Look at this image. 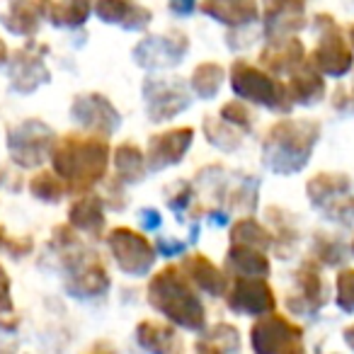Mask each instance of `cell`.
Listing matches in <instances>:
<instances>
[{"label":"cell","mask_w":354,"mask_h":354,"mask_svg":"<svg viewBox=\"0 0 354 354\" xmlns=\"http://www.w3.org/2000/svg\"><path fill=\"white\" fill-rule=\"evenodd\" d=\"M54 172L68 187V192H90L97 183H102L109 165L107 136H78L68 133L51 148Z\"/></svg>","instance_id":"cell-1"},{"label":"cell","mask_w":354,"mask_h":354,"mask_svg":"<svg viewBox=\"0 0 354 354\" xmlns=\"http://www.w3.org/2000/svg\"><path fill=\"white\" fill-rule=\"evenodd\" d=\"M146 296L158 313L180 328L202 333L207 325V308L202 304L199 289L187 279L183 267L165 265L160 272H156L148 281Z\"/></svg>","instance_id":"cell-2"},{"label":"cell","mask_w":354,"mask_h":354,"mask_svg":"<svg viewBox=\"0 0 354 354\" xmlns=\"http://www.w3.org/2000/svg\"><path fill=\"white\" fill-rule=\"evenodd\" d=\"M320 127L313 119H279L262 141L265 165L277 175H294L304 170L318 143Z\"/></svg>","instance_id":"cell-3"},{"label":"cell","mask_w":354,"mask_h":354,"mask_svg":"<svg viewBox=\"0 0 354 354\" xmlns=\"http://www.w3.org/2000/svg\"><path fill=\"white\" fill-rule=\"evenodd\" d=\"M231 88L243 102L262 104V107L281 114L294 109L286 83H281L279 75H272L262 66L257 68L248 61H236L231 66Z\"/></svg>","instance_id":"cell-4"},{"label":"cell","mask_w":354,"mask_h":354,"mask_svg":"<svg viewBox=\"0 0 354 354\" xmlns=\"http://www.w3.org/2000/svg\"><path fill=\"white\" fill-rule=\"evenodd\" d=\"M250 344L260 354H284V352H304V330L301 325L291 323L286 315L270 310L257 315L250 328Z\"/></svg>","instance_id":"cell-5"},{"label":"cell","mask_w":354,"mask_h":354,"mask_svg":"<svg viewBox=\"0 0 354 354\" xmlns=\"http://www.w3.org/2000/svg\"><path fill=\"white\" fill-rule=\"evenodd\" d=\"M315 25L320 30V37L313 54H310V64L323 75L342 78L354 66L352 46L344 41L342 32H339V27L335 25V20L330 15H318L315 17Z\"/></svg>","instance_id":"cell-6"},{"label":"cell","mask_w":354,"mask_h":354,"mask_svg":"<svg viewBox=\"0 0 354 354\" xmlns=\"http://www.w3.org/2000/svg\"><path fill=\"white\" fill-rule=\"evenodd\" d=\"M56 133L39 119H25L8 133V151L15 165L37 167L51 156Z\"/></svg>","instance_id":"cell-7"},{"label":"cell","mask_w":354,"mask_h":354,"mask_svg":"<svg viewBox=\"0 0 354 354\" xmlns=\"http://www.w3.org/2000/svg\"><path fill=\"white\" fill-rule=\"evenodd\" d=\"M107 245L117 267L129 277H143L156 265V248L143 233L119 226L107 233Z\"/></svg>","instance_id":"cell-8"},{"label":"cell","mask_w":354,"mask_h":354,"mask_svg":"<svg viewBox=\"0 0 354 354\" xmlns=\"http://www.w3.org/2000/svg\"><path fill=\"white\" fill-rule=\"evenodd\" d=\"M226 306L238 315H265L277 308V296L267 277H233L223 294Z\"/></svg>","instance_id":"cell-9"},{"label":"cell","mask_w":354,"mask_h":354,"mask_svg":"<svg viewBox=\"0 0 354 354\" xmlns=\"http://www.w3.org/2000/svg\"><path fill=\"white\" fill-rule=\"evenodd\" d=\"M64 260L68 265V281H66L68 294H73L75 299H95V296L107 294L109 274L102 262L97 260V255L78 248Z\"/></svg>","instance_id":"cell-10"},{"label":"cell","mask_w":354,"mask_h":354,"mask_svg":"<svg viewBox=\"0 0 354 354\" xmlns=\"http://www.w3.org/2000/svg\"><path fill=\"white\" fill-rule=\"evenodd\" d=\"M141 93L146 100V114L156 124L167 122L189 107V93L180 78H146Z\"/></svg>","instance_id":"cell-11"},{"label":"cell","mask_w":354,"mask_h":354,"mask_svg":"<svg viewBox=\"0 0 354 354\" xmlns=\"http://www.w3.org/2000/svg\"><path fill=\"white\" fill-rule=\"evenodd\" d=\"M328 301V289L320 277L318 262L306 260L294 274V289L286 296V308L294 315H313Z\"/></svg>","instance_id":"cell-12"},{"label":"cell","mask_w":354,"mask_h":354,"mask_svg":"<svg viewBox=\"0 0 354 354\" xmlns=\"http://www.w3.org/2000/svg\"><path fill=\"white\" fill-rule=\"evenodd\" d=\"M192 138H194L192 127H175L151 136L146 146L148 170L160 172L170 165H177L185 158V153L189 151V146H192Z\"/></svg>","instance_id":"cell-13"},{"label":"cell","mask_w":354,"mask_h":354,"mask_svg":"<svg viewBox=\"0 0 354 354\" xmlns=\"http://www.w3.org/2000/svg\"><path fill=\"white\" fill-rule=\"evenodd\" d=\"M185 54H187V37L177 30L146 37L133 49V59L146 68H170V66H177V61Z\"/></svg>","instance_id":"cell-14"},{"label":"cell","mask_w":354,"mask_h":354,"mask_svg":"<svg viewBox=\"0 0 354 354\" xmlns=\"http://www.w3.org/2000/svg\"><path fill=\"white\" fill-rule=\"evenodd\" d=\"M71 117L83 129H88V131H93V133H100V136H109V133H114L119 127V112L114 109V104L100 93L78 95V97L73 100V107H71Z\"/></svg>","instance_id":"cell-15"},{"label":"cell","mask_w":354,"mask_h":354,"mask_svg":"<svg viewBox=\"0 0 354 354\" xmlns=\"http://www.w3.org/2000/svg\"><path fill=\"white\" fill-rule=\"evenodd\" d=\"M44 54L46 46H37L35 41L22 46L15 54V59L10 64V80L17 93H35L39 85L49 83L51 75L44 64Z\"/></svg>","instance_id":"cell-16"},{"label":"cell","mask_w":354,"mask_h":354,"mask_svg":"<svg viewBox=\"0 0 354 354\" xmlns=\"http://www.w3.org/2000/svg\"><path fill=\"white\" fill-rule=\"evenodd\" d=\"M304 61H306V49L301 44V39H296V37H284V35L274 37L260 51V66L265 71H270L272 75L294 73Z\"/></svg>","instance_id":"cell-17"},{"label":"cell","mask_w":354,"mask_h":354,"mask_svg":"<svg viewBox=\"0 0 354 354\" xmlns=\"http://www.w3.org/2000/svg\"><path fill=\"white\" fill-rule=\"evenodd\" d=\"M183 272L199 291L209 296H223L228 289V277L218 265H214L204 252H189L183 257Z\"/></svg>","instance_id":"cell-18"},{"label":"cell","mask_w":354,"mask_h":354,"mask_svg":"<svg viewBox=\"0 0 354 354\" xmlns=\"http://www.w3.org/2000/svg\"><path fill=\"white\" fill-rule=\"evenodd\" d=\"M93 10L102 22L119 25L124 30H143L153 20V12L133 0H95Z\"/></svg>","instance_id":"cell-19"},{"label":"cell","mask_w":354,"mask_h":354,"mask_svg":"<svg viewBox=\"0 0 354 354\" xmlns=\"http://www.w3.org/2000/svg\"><path fill=\"white\" fill-rule=\"evenodd\" d=\"M306 0H262V20L270 37L289 35L304 27Z\"/></svg>","instance_id":"cell-20"},{"label":"cell","mask_w":354,"mask_h":354,"mask_svg":"<svg viewBox=\"0 0 354 354\" xmlns=\"http://www.w3.org/2000/svg\"><path fill=\"white\" fill-rule=\"evenodd\" d=\"M202 12L226 27H248L260 20L257 0H202Z\"/></svg>","instance_id":"cell-21"},{"label":"cell","mask_w":354,"mask_h":354,"mask_svg":"<svg viewBox=\"0 0 354 354\" xmlns=\"http://www.w3.org/2000/svg\"><path fill=\"white\" fill-rule=\"evenodd\" d=\"M51 0H17L8 8L3 15H0V22L6 25L8 32L20 37H32L37 30H39V22L46 17L49 12Z\"/></svg>","instance_id":"cell-22"},{"label":"cell","mask_w":354,"mask_h":354,"mask_svg":"<svg viewBox=\"0 0 354 354\" xmlns=\"http://www.w3.org/2000/svg\"><path fill=\"white\" fill-rule=\"evenodd\" d=\"M286 90H289V97L294 104H301V107H310V104L320 102L325 95V80L323 73L315 68L310 61H304L294 73H289V83H286Z\"/></svg>","instance_id":"cell-23"},{"label":"cell","mask_w":354,"mask_h":354,"mask_svg":"<svg viewBox=\"0 0 354 354\" xmlns=\"http://www.w3.org/2000/svg\"><path fill=\"white\" fill-rule=\"evenodd\" d=\"M104 199L97 194L83 192L68 209V223L80 233L100 238L104 231Z\"/></svg>","instance_id":"cell-24"},{"label":"cell","mask_w":354,"mask_h":354,"mask_svg":"<svg viewBox=\"0 0 354 354\" xmlns=\"http://www.w3.org/2000/svg\"><path fill=\"white\" fill-rule=\"evenodd\" d=\"M226 267L233 277H270V260L265 250L243 243H231L226 252Z\"/></svg>","instance_id":"cell-25"},{"label":"cell","mask_w":354,"mask_h":354,"mask_svg":"<svg viewBox=\"0 0 354 354\" xmlns=\"http://www.w3.org/2000/svg\"><path fill=\"white\" fill-rule=\"evenodd\" d=\"M349 187H352V183L342 172H320V175L308 180L306 192H308V199L315 209H325L328 204L347 197Z\"/></svg>","instance_id":"cell-26"},{"label":"cell","mask_w":354,"mask_h":354,"mask_svg":"<svg viewBox=\"0 0 354 354\" xmlns=\"http://www.w3.org/2000/svg\"><path fill=\"white\" fill-rule=\"evenodd\" d=\"M136 339L148 352H175L183 347L177 330L160 320H143L136 325Z\"/></svg>","instance_id":"cell-27"},{"label":"cell","mask_w":354,"mask_h":354,"mask_svg":"<svg viewBox=\"0 0 354 354\" xmlns=\"http://www.w3.org/2000/svg\"><path fill=\"white\" fill-rule=\"evenodd\" d=\"M114 170H117V177L122 183L129 185L141 183L148 172L143 148H138L136 143H129V141L117 146V151H114Z\"/></svg>","instance_id":"cell-28"},{"label":"cell","mask_w":354,"mask_h":354,"mask_svg":"<svg viewBox=\"0 0 354 354\" xmlns=\"http://www.w3.org/2000/svg\"><path fill=\"white\" fill-rule=\"evenodd\" d=\"M90 12H93V0H51L49 6V17L56 27H80L88 22Z\"/></svg>","instance_id":"cell-29"},{"label":"cell","mask_w":354,"mask_h":354,"mask_svg":"<svg viewBox=\"0 0 354 354\" xmlns=\"http://www.w3.org/2000/svg\"><path fill=\"white\" fill-rule=\"evenodd\" d=\"M231 243H243V245L260 248V250L267 252L272 245H274V236H272V231H267L255 216H243L233 223Z\"/></svg>","instance_id":"cell-30"},{"label":"cell","mask_w":354,"mask_h":354,"mask_svg":"<svg viewBox=\"0 0 354 354\" xmlns=\"http://www.w3.org/2000/svg\"><path fill=\"white\" fill-rule=\"evenodd\" d=\"M194 347L199 352H238L241 349V333L228 323H216L197 339Z\"/></svg>","instance_id":"cell-31"},{"label":"cell","mask_w":354,"mask_h":354,"mask_svg":"<svg viewBox=\"0 0 354 354\" xmlns=\"http://www.w3.org/2000/svg\"><path fill=\"white\" fill-rule=\"evenodd\" d=\"M223 75H226L223 73V68L218 64H214V61H204V64H199L192 73L194 95H199L202 100L216 97L218 90H221V85H223Z\"/></svg>","instance_id":"cell-32"},{"label":"cell","mask_w":354,"mask_h":354,"mask_svg":"<svg viewBox=\"0 0 354 354\" xmlns=\"http://www.w3.org/2000/svg\"><path fill=\"white\" fill-rule=\"evenodd\" d=\"M30 192H32V197L39 199V202L59 204L61 199L68 194V187H66V183L56 172L44 170V172H37L30 180Z\"/></svg>","instance_id":"cell-33"},{"label":"cell","mask_w":354,"mask_h":354,"mask_svg":"<svg viewBox=\"0 0 354 354\" xmlns=\"http://www.w3.org/2000/svg\"><path fill=\"white\" fill-rule=\"evenodd\" d=\"M204 136L209 138L212 146L221 148V151H236L241 146V131L228 122H223L221 117L204 119Z\"/></svg>","instance_id":"cell-34"},{"label":"cell","mask_w":354,"mask_h":354,"mask_svg":"<svg viewBox=\"0 0 354 354\" xmlns=\"http://www.w3.org/2000/svg\"><path fill=\"white\" fill-rule=\"evenodd\" d=\"M218 117L231 124V127H236L238 131H243V133L252 131V112L248 109V102H243V100H231V102H226L221 107V112H218Z\"/></svg>","instance_id":"cell-35"},{"label":"cell","mask_w":354,"mask_h":354,"mask_svg":"<svg viewBox=\"0 0 354 354\" xmlns=\"http://www.w3.org/2000/svg\"><path fill=\"white\" fill-rule=\"evenodd\" d=\"M313 260L315 262H323L328 267H335L337 262L347 260L344 257V248L339 241H335L333 236H315V243H313Z\"/></svg>","instance_id":"cell-36"},{"label":"cell","mask_w":354,"mask_h":354,"mask_svg":"<svg viewBox=\"0 0 354 354\" xmlns=\"http://www.w3.org/2000/svg\"><path fill=\"white\" fill-rule=\"evenodd\" d=\"M335 301L344 313H354V267L342 270L335 279Z\"/></svg>","instance_id":"cell-37"},{"label":"cell","mask_w":354,"mask_h":354,"mask_svg":"<svg viewBox=\"0 0 354 354\" xmlns=\"http://www.w3.org/2000/svg\"><path fill=\"white\" fill-rule=\"evenodd\" d=\"M167 207L170 209H175L177 214L180 212H185V209L189 207V204L194 202V189H192V185L189 183H175L172 187H167Z\"/></svg>","instance_id":"cell-38"},{"label":"cell","mask_w":354,"mask_h":354,"mask_svg":"<svg viewBox=\"0 0 354 354\" xmlns=\"http://www.w3.org/2000/svg\"><path fill=\"white\" fill-rule=\"evenodd\" d=\"M333 107L339 112H354V80L349 85H339L333 95Z\"/></svg>","instance_id":"cell-39"},{"label":"cell","mask_w":354,"mask_h":354,"mask_svg":"<svg viewBox=\"0 0 354 354\" xmlns=\"http://www.w3.org/2000/svg\"><path fill=\"white\" fill-rule=\"evenodd\" d=\"M0 313H12L10 277H8V272L3 265H0Z\"/></svg>","instance_id":"cell-40"},{"label":"cell","mask_w":354,"mask_h":354,"mask_svg":"<svg viewBox=\"0 0 354 354\" xmlns=\"http://www.w3.org/2000/svg\"><path fill=\"white\" fill-rule=\"evenodd\" d=\"M167 3H170V10L177 15H189L197 8V0H167Z\"/></svg>","instance_id":"cell-41"},{"label":"cell","mask_w":354,"mask_h":354,"mask_svg":"<svg viewBox=\"0 0 354 354\" xmlns=\"http://www.w3.org/2000/svg\"><path fill=\"white\" fill-rule=\"evenodd\" d=\"M141 223H143V228H158L160 226V214H158L156 209H143Z\"/></svg>","instance_id":"cell-42"},{"label":"cell","mask_w":354,"mask_h":354,"mask_svg":"<svg viewBox=\"0 0 354 354\" xmlns=\"http://www.w3.org/2000/svg\"><path fill=\"white\" fill-rule=\"evenodd\" d=\"M158 248L162 250V255L170 257V255H175V252L183 250L185 245H183V243H172L170 238H160V241H158Z\"/></svg>","instance_id":"cell-43"},{"label":"cell","mask_w":354,"mask_h":354,"mask_svg":"<svg viewBox=\"0 0 354 354\" xmlns=\"http://www.w3.org/2000/svg\"><path fill=\"white\" fill-rule=\"evenodd\" d=\"M344 342H347L349 344V347H352L354 349V325H349V328H344Z\"/></svg>","instance_id":"cell-44"},{"label":"cell","mask_w":354,"mask_h":354,"mask_svg":"<svg viewBox=\"0 0 354 354\" xmlns=\"http://www.w3.org/2000/svg\"><path fill=\"white\" fill-rule=\"evenodd\" d=\"M8 61V46H6V41L0 39V64H6Z\"/></svg>","instance_id":"cell-45"},{"label":"cell","mask_w":354,"mask_h":354,"mask_svg":"<svg viewBox=\"0 0 354 354\" xmlns=\"http://www.w3.org/2000/svg\"><path fill=\"white\" fill-rule=\"evenodd\" d=\"M8 241H10V238L6 236V231H3V226H0V248H8Z\"/></svg>","instance_id":"cell-46"},{"label":"cell","mask_w":354,"mask_h":354,"mask_svg":"<svg viewBox=\"0 0 354 354\" xmlns=\"http://www.w3.org/2000/svg\"><path fill=\"white\" fill-rule=\"evenodd\" d=\"M347 37H349V46H352V49H354V25H349Z\"/></svg>","instance_id":"cell-47"},{"label":"cell","mask_w":354,"mask_h":354,"mask_svg":"<svg viewBox=\"0 0 354 354\" xmlns=\"http://www.w3.org/2000/svg\"><path fill=\"white\" fill-rule=\"evenodd\" d=\"M352 252H354V241H352Z\"/></svg>","instance_id":"cell-48"}]
</instances>
